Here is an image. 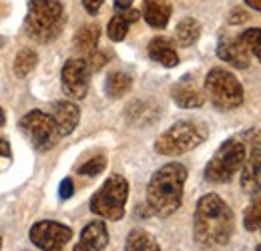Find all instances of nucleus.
<instances>
[{"label": "nucleus", "instance_id": "1", "mask_svg": "<svg viewBox=\"0 0 261 251\" xmlns=\"http://www.w3.org/2000/svg\"><path fill=\"white\" fill-rule=\"evenodd\" d=\"M235 227V217L229 205L215 193H207L197 201L193 215V235L203 247L225 245Z\"/></svg>", "mask_w": 261, "mask_h": 251}, {"label": "nucleus", "instance_id": "2", "mask_svg": "<svg viewBox=\"0 0 261 251\" xmlns=\"http://www.w3.org/2000/svg\"><path fill=\"white\" fill-rule=\"evenodd\" d=\"M187 169L181 163H167L153 173L147 185V207L157 217L173 215L183 201Z\"/></svg>", "mask_w": 261, "mask_h": 251}, {"label": "nucleus", "instance_id": "3", "mask_svg": "<svg viewBox=\"0 0 261 251\" xmlns=\"http://www.w3.org/2000/svg\"><path fill=\"white\" fill-rule=\"evenodd\" d=\"M65 27V10L63 4L57 0H31L24 29L29 36L36 42H50L55 40Z\"/></svg>", "mask_w": 261, "mask_h": 251}, {"label": "nucleus", "instance_id": "4", "mask_svg": "<svg viewBox=\"0 0 261 251\" xmlns=\"http://www.w3.org/2000/svg\"><path fill=\"white\" fill-rule=\"evenodd\" d=\"M129 199V183L121 175H111L91 199V211L109 221H119L125 215Z\"/></svg>", "mask_w": 261, "mask_h": 251}, {"label": "nucleus", "instance_id": "5", "mask_svg": "<svg viewBox=\"0 0 261 251\" xmlns=\"http://www.w3.org/2000/svg\"><path fill=\"white\" fill-rule=\"evenodd\" d=\"M245 157H247L245 143L239 139H227L207 163L205 179L211 183H229L243 167Z\"/></svg>", "mask_w": 261, "mask_h": 251}, {"label": "nucleus", "instance_id": "6", "mask_svg": "<svg viewBox=\"0 0 261 251\" xmlns=\"http://www.w3.org/2000/svg\"><path fill=\"white\" fill-rule=\"evenodd\" d=\"M205 93L219 111L237 109L243 103V87L233 72L225 68H211L205 79Z\"/></svg>", "mask_w": 261, "mask_h": 251}, {"label": "nucleus", "instance_id": "7", "mask_svg": "<svg viewBox=\"0 0 261 251\" xmlns=\"http://www.w3.org/2000/svg\"><path fill=\"white\" fill-rule=\"evenodd\" d=\"M203 141H205V131L201 127L189 121H179L173 127H169L155 141V151L165 157H177L195 149Z\"/></svg>", "mask_w": 261, "mask_h": 251}, {"label": "nucleus", "instance_id": "8", "mask_svg": "<svg viewBox=\"0 0 261 251\" xmlns=\"http://www.w3.org/2000/svg\"><path fill=\"white\" fill-rule=\"evenodd\" d=\"M18 127L29 137V141L34 145V149H38V151H50L61 139V133L57 129L55 119L48 113H42V111L27 113L20 119Z\"/></svg>", "mask_w": 261, "mask_h": 251}, {"label": "nucleus", "instance_id": "9", "mask_svg": "<svg viewBox=\"0 0 261 251\" xmlns=\"http://www.w3.org/2000/svg\"><path fill=\"white\" fill-rule=\"evenodd\" d=\"M72 239V229L59 221H38L31 229V241L42 251H61Z\"/></svg>", "mask_w": 261, "mask_h": 251}, {"label": "nucleus", "instance_id": "10", "mask_svg": "<svg viewBox=\"0 0 261 251\" xmlns=\"http://www.w3.org/2000/svg\"><path fill=\"white\" fill-rule=\"evenodd\" d=\"M89 77H91V68L89 61L85 59H68L63 66L61 72V81H63V91L66 96L81 101L89 93Z\"/></svg>", "mask_w": 261, "mask_h": 251}, {"label": "nucleus", "instance_id": "11", "mask_svg": "<svg viewBox=\"0 0 261 251\" xmlns=\"http://www.w3.org/2000/svg\"><path fill=\"white\" fill-rule=\"evenodd\" d=\"M217 57L235 68L249 66V51L241 40V36H221L217 44Z\"/></svg>", "mask_w": 261, "mask_h": 251}, {"label": "nucleus", "instance_id": "12", "mask_svg": "<svg viewBox=\"0 0 261 251\" xmlns=\"http://www.w3.org/2000/svg\"><path fill=\"white\" fill-rule=\"evenodd\" d=\"M171 96L173 101L183 107V109H197L205 103V96L201 93V89L197 87V83L193 81V77H183L181 81H177L171 89Z\"/></svg>", "mask_w": 261, "mask_h": 251}, {"label": "nucleus", "instance_id": "13", "mask_svg": "<svg viewBox=\"0 0 261 251\" xmlns=\"http://www.w3.org/2000/svg\"><path fill=\"white\" fill-rule=\"evenodd\" d=\"M109 243V231L102 221H91L81 231V239L72 251H102Z\"/></svg>", "mask_w": 261, "mask_h": 251}, {"label": "nucleus", "instance_id": "14", "mask_svg": "<svg viewBox=\"0 0 261 251\" xmlns=\"http://www.w3.org/2000/svg\"><path fill=\"white\" fill-rule=\"evenodd\" d=\"M241 187L245 193L257 195L261 193V147H253L251 155L245 157L241 167Z\"/></svg>", "mask_w": 261, "mask_h": 251}, {"label": "nucleus", "instance_id": "15", "mask_svg": "<svg viewBox=\"0 0 261 251\" xmlns=\"http://www.w3.org/2000/svg\"><path fill=\"white\" fill-rule=\"evenodd\" d=\"M50 117L55 119L61 137H65V135H70L76 129L79 121H81V111L72 101H59V103L53 105V115Z\"/></svg>", "mask_w": 261, "mask_h": 251}, {"label": "nucleus", "instance_id": "16", "mask_svg": "<svg viewBox=\"0 0 261 251\" xmlns=\"http://www.w3.org/2000/svg\"><path fill=\"white\" fill-rule=\"evenodd\" d=\"M143 18L153 29H165L171 18L169 0H143Z\"/></svg>", "mask_w": 261, "mask_h": 251}, {"label": "nucleus", "instance_id": "17", "mask_svg": "<svg viewBox=\"0 0 261 251\" xmlns=\"http://www.w3.org/2000/svg\"><path fill=\"white\" fill-rule=\"evenodd\" d=\"M149 57H151V61L163 64L167 68H173L179 64V55H177L173 42L165 36H157L149 42Z\"/></svg>", "mask_w": 261, "mask_h": 251}, {"label": "nucleus", "instance_id": "18", "mask_svg": "<svg viewBox=\"0 0 261 251\" xmlns=\"http://www.w3.org/2000/svg\"><path fill=\"white\" fill-rule=\"evenodd\" d=\"M139 16H141V12H139V10H130V8L125 10V12H121V14H115V16L111 18L109 27H107L109 38L115 40V42H121V40L127 36L130 24L139 20Z\"/></svg>", "mask_w": 261, "mask_h": 251}, {"label": "nucleus", "instance_id": "19", "mask_svg": "<svg viewBox=\"0 0 261 251\" xmlns=\"http://www.w3.org/2000/svg\"><path fill=\"white\" fill-rule=\"evenodd\" d=\"M98 38H100V29H98L97 24H87V27H83L81 31L76 32L72 42H74V48L79 53L91 57L93 53H97Z\"/></svg>", "mask_w": 261, "mask_h": 251}, {"label": "nucleus", "instance_id": "20", "mask_svg": "<svg viewBox=\"0 0 261 251\" xmlns=\"http://www.w3.org/2000/svg\"><path fill=\"white\" fill-rule=\"evenodd\" d=\"M125 251H163L159 247L157 239L143 231V229H133L129 235H127V241H125Z\"/></svg>", "mask_w": 261, "mask_h": 251}, {"label": "nucleus", "instance_id": "21", "mask_svg": "<svg viewBox=\"0 0 261 251\" xmlns=\"http://www.w3.org/2000/svg\"><path fill=\"white\" fill-rule=\"evenodd\" d=\"M130 81L129 74L125 72H111L105 81V93L109 94L111 98H121L123 94H127L130 91Z\"/></svg>", "mask_w": 261, "mask_h": 251}, {"label": "nucleus", "instance_id": "22", "mask_svg": "<svg viewBox=\"0 0 261 251\" xmlns=\"http://www.w3.org/2000/svg\"><path fill=\"white\" fill-rule=\"evenodd\" d=\"M199 34H201V24L197 22L195 18H183L177 24V31H175L177 42L181 46H191L193 42H197Z\"/></svg>", "mask_w": 261, "mask_h": 251}, {"label": "nucleus", "instance_id": "23", "mask_svg": "<svg viewBox=\"0 0 261 251\" xmlns=\"http://www.w3.org/2000/svg\"><path fill=\"white\" fill-rule=\"evenodd\" d=\"M38 63V57H36V53L31 51V48H22L18 55H16V59H14V74L16 77H27V74H31L34 70V66Z\"/></svg>", "mask_w": 261, "mask_h": 251}, {"label": "nucleus", "instance_id": "24", "mask_svg": "<svg viewBox=\"0 0 261 251\" xmlns=\"http://www.w3.org/2000/svg\"><path fill=\"white\" fill-rule=\"evenodd\" d=\"M243 225L247 231H255L261 227V193L255 195V199L249 203V207L245 209L243 215Z\"/></svg>", "mask_w": 261, "mask_h": 251}, {"label": "nucleus", "instance_id": "25", "mask_svg": "<svg viewBox=\"0 0 261 251\" xmlns=\"http://www.w3.org/2000/svg\"><path fill=\"white\" fill-rule=\"evenodd\" d=\"M241 40L245 42L247 51L253 53L261 63V29H247L245 32H241Z\"/></svg>", "mask_w": 261, "mask_h": 251}, {"label": "nucleus", "instance_id": "26", "mask_svg": "<svg viewBox=\"0 0 261 251\" xmlns=\"http://www.w3.org/2000/svg\"><path fill=\"white\" fill-rule=\"evenodd\" d=\"M105 167H107V159L102 155H97V157L85 161L81 167H76V173L79 175H87V177H95V175L105 171Z\"/></svg>", "mask_w": 261, "mask_h": 251}, {"label": "nucleus", "instance_id": "27", "mask_svg": "<svg viewBox=\"0 0 261 251\" xmlns=\"http://www.w3.org/2000/svg\"><path fill=\"white\" fill-rule=\"evenodd\" d=\"M72 193H74V183H72V179L66 177V179H63V183L59 187V195H61V199H70Z\"/></svg>", "mask_w": 261, "mask_h": 251}, {"label": "nucleus", "instance_id": "28", "mask_svg": "<svg viewBox=\"0 0 261 251\" xmlns=\"http://www.w3.org/2000/svg\"><path fill=\"white\" fill-rule=\"evenodd\" d=\"M245 20H247V12H245V10L237 8V10L231 12V18H229L231 24H241V22H245Z\"/></svg>", "mask_w": 261, "mask_h": 251}, {"label": "nucleus", "instance_id": "29", "mask_svg": "<svg viewBox=\"0 0 261 251\" xmlns=\"http://www.w3.org/2000/svg\"><path fill=\"white\" fill-rule=\"evenodd\" d=\"M102 2L105 0H83V4H85L89 14H97L98 10H100V6H102Z\"/></svg>", "mask_w": 261, "mask_h": 251}, {"label": "nucleus", "instance_id": "30", "mask_svg": "<svg viewBox=\"0 0 261 251\" xmlns=\"http://www.w3.org/2000/svg\"><path fill=\"white\" fill-rule=\"evenodd\" d=\"M0 157L10 159V145H8V141H4V139H0Z\"/></svg>", "mask_w": 261, "mask_h": 251}, {"label": "nucleus", "instance_id": "31", "mask_svg": "<svg viewBox=\"0 0 261 251\" xmlns=\"http://www.w3.org/2000/svg\"><path fill=\"white\" fill-rule=\"evenodd\" d=\"M130 4H133V0H115V8H117V10H121V12L129 10Z\"/></svg>", "mask_w": 261, "mask_h": 251}, {"label": "nucleus", "instance_id": "32", "mask_svg": "<svg viewBox=\"0 0 261 251\" xmlns=\"http://www.w3.org/2000/svg\"><path fill=\"white\" fill-rule=\"evenodd\" d=\"M245 4H247L249 8H253V10L261 12V0H245Z\"/></svg>", "mask_w": 261, "mask_h": 251}, {"label": "nucleus", "instance_id": "33", "mask_svg": "<svg viewBox=\"0 0 261 251\" xmlns=\"http://www.w3.org/2000/svg\"><path fill=\"white\" fill-rule=\"evenodd\" d=\"M4 123V113H2V109H0V125Z\"/></svg>", "mask_w": 261, "mask_h": 251}, {"label": "nucleus", "instance_id": "34", "mask_svg": "<svg viewBox=\"0 0 261 251\" xmlns=\"http://www.w3.org/2000/svg\"><path fill=\"white\" fill-rule=\"evenodd\" d=\"M255 251H261V243L257 245V247H255Z\"/></svg>", "mask_w": 261, "mask_h": 251}, {"label": "nucleus", "instance_id": "35", "mask_svg": "<svg viewBox=\"0 0 261 251\" xmlns=\"http://www.w3.org/2000/svg\"><path fill=\"white\" fill-rule=\"evenodd\" d=\"M0 247H2V237H0Z\"/></svg>", "mask_w": 261, "mask_h": 251}, {"label": "nucleus", "instance_id": "36", "mask_svg": "<svg viewBox=\"0 0 261 251\" xmlns=\"http://www.w3.org/2000/svg\"><path fill=\"white\" fill-rule=\"evenodd\" d=\"M259 229H261V227H259Z\"/></svg>", "mask_w": 261, "mask_h": 251}]
</instances>
